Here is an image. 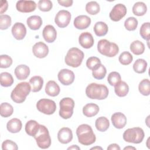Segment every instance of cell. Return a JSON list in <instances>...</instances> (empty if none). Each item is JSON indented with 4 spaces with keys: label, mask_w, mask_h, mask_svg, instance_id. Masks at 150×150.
Masks as SVG:
<instances>
[{
    "label": "cell",
    "mask_w": 150,
    "mask_h": 150,
    "mask_svg": "<svg viewBox=\"0 0 150 150\" xmlns=\"http://www.w3.org/2000/svg\"><path fill=\"white\" fill-rule=\"evenodd\" d=\"M79 142L84 145H90L95 142L96 137L91 127L88 124H81L76 129Z\"/></svg>",
    "instance_id": "cell-1"
},
{
    "label": "cell",
    "mask_w": 150,
    "mask_h": 150,
    "mask_svg": "<svg viewBox=\"0 0 150 150\" xmlns=\"http://www.w3.org/2000/svg\"><path fill=\"white\" fill-rule=\"evenodd\" d=\"M108 93L106 86L95 83L88 84L86 88V96L91 99L104 100L107 97Z\"/></svg>",
    "instance_id": "cell-2"
},
{
    "label": "cell",
    "mask_w": 150,
    "mask_h": 150,
    "mask_svg": "<svg viewBox=\"0 0 150 150\" xmlns=\"http://www.w3.org/2000/svg\"><path fill=\"white\" fill-rule=\"evenodd\" d=\"M30 91L31 87L28 82L19 83L11 92V99L16 103H22L25 101Z\"/></svg>",
    "instance_id": "cell-3"
},
{
    "label": "cell",
    "mask_w": 150,
    "mask_h": 150,
    "mask_svg": "<svg viewBox=\"0 0 150 150\" xmlns=\"http://www.w3.org/2000/svg\"><path fill=\"white\" fill-rule=\"evenodd\" d=\"M83 58L84 53L81 50L77 47H72L68 50L64 61L67 65L73 67H77L81 64Z\"/></svg>",
    "instance_id": "cell-4"
},
{
    "label": "cell",
    "mask_w": 150,
    "mask_h": 150,
    "mask_svg": "<svg viewBox=\"0 0 150 150\" xmlns=\"http://www.w3.org/2000/svg\"><path fill=\"white\" fill-rule=\"evenodd\" d=\"M97 50L101 54L112 57L118 54L119 47L117 44L106 39H101L97 44Z\"/></svg>",
    "instance_id": "cell-5"
},
{
    "label": "cell",
    "mask_w": 150,
    "mask_h": 150,
    "mask_svg": "<svg viewBox=\"0 0 150 150\" xmlns=\"http://www.w3.org/2000/svg\"><path fill=\"white\" fill-rule=\"evenodd\" d=\"M144 136V132L141 128L134 127L132 128H128L124 131L123 134V139L128 142L139 144L143 141Z\"/></svg>",
    "instance_id": "cell-6"
},
{
    "label": "cell",
    "mask_w": 150,
    "mask_h": 150,
    "mask_svg": "<svg viewBox=\"0 0 150 150\" xmlns=\"http://www.w3.org/2000/svg\"><path fill=\"white\" fill-rule=\"evenodd\" d=\"M38 146L42 149H47L51 145V138L47 128L43 125H40L39 129L33 137Z\"/></svg>",
    "instance_id": "cell-7"
},
{
    "label": "cell",
    "mask_w": 150,
    "mask_h": 150,
    "mask_svg": "<svg viewBox=\"0 0 150 150\" xmlns=\"http://www.w3.org/2000/svg\"><path fill=\"white\" fill-rule=\"evenodd\" d=\"M59 115L63 119L70 118L73 114L74 107V100L69 97L62 98L59 103Z\"/></svg>",
    "instance_id": "cell-8"
},
{
    "label": "cell",
    "mask_w": 150,
    "mask_h": 150,
    "mask_svg": "<svg viewBox=\"0 0 150 150\" xmlns=\"http://www.w3.org/2000/svg\"><path fill=\"white\" fill-rule=\"evenodd\" d=\"M36 108L39 111L47 115L53 114L56 110V105L54 101L42 98L39 100L36 103Z\"/></svg>",
    "instance_id": "cell-9"
},
{
    "label": "cell",
    "mask_w": 150,
    "mask_h": 150,
    "mask_svg": "<svg viewBox=\"0 0 150 150\" xmlns=\"http://www.w3.org/2000/svg\"><path fill=\"white\" fill-rule=\"evenodd\" d=\"M71 20V13L66 10L59 11L56 15L54 22L56 24L61 28L68 26Z\"/></svg>",
    "instance_id": "cell-10"
},
{
    "label": "cell",
    "mask_w": 150,
    "mask_h": 150,
    "mask_svg": "<svg viewBox=\"0 0 150 150\" xmlns=\"http://www.w3.org/2000/svg\"><path fill=\"white\" fill-rule=\"evenodd\" d=\"M127 13V8L122 4H116L110 12V19L115 22L120 21Z\"/></svg>",
    "instance_id": "cell-11"
},
{
    "label": "cell",
    "mask_w": 150,
    "mask_h": 150,
    "mask_svg": "<svg viewBox=\"0 0 150 150\" xmlns=\"http://www.w3.org/2000/svg\"><path fill=\"white\" fill-rule=\"evenodd\" d=\"M58 80L64 86H68L72 84L74 80L75 76L74 73L67 69H64L59 71L57 74Z\"/></svg>",
    "instance_id": "cell-12"
},
{
    "label": "cell",
    "mask_w": 150,
    "mask_h": 150,
    "mask_svg": "<svg viewBox=\"0 0 150 150\" xmlns=\"http://www.w3.org/2000/svg\"><path fill=\"white\" fill-rule=\"evenodd\" d=\"M16 8L21 12L28 13L35 10L36 4L33 1H18L16 4Z\"/></svg>",
    "instance_id": "cell-13"
},
{
    "label": "cell",
    "mask_w": 150,
    "mask_h": 150,
    "mask_svg": "<svg viewBox=\"0 0 150 150\" xmlns=\"http://www.w3.org/2000/svg\"><path fill=\"white\" fill-rule=\"evenodd\" d=\"M32 52L36 57L42 59L45 57L48 54L49 48L45 43L39 42L33 45L32 47Z\"/></svg>",
    "instance_id": "cell-14"
},
{
    "label": "cell",
    "mask_w": 150,
    "mask_h": 150,
    "mask_svg": "<svg viewBox=\"0 0 150 150\" xmlns=\"http://www.w3.org/2000/svg\"><path fill=\"white\" fill-rule=\"evenodd\" d=\"M12 33L17 40L23 39L26 34V28L25 25L21 22L15 23L12 28Z\"/></svg>",
    "instance_id": "cell-15"
},
{
    "label": "cell",
    "mask_w": 150,
    "mask_h": 150,
    "mask_svg": "<svg viewBox=\"0 0 150 150\" xmlns=\"http://www.w3.org/2000/svg\"><path fill=\"white\" fill-rule=\"evenodd\" d=\"M57 139L62 144H66L69 143L73 139L71 130L67 127L61 128L57 133Z\"/></svg>",
    "instance_id": "cell-16"
},
{
    "label": "cell",
    "mask_w": 150,
    "mask_h": 150,
    "mask_svg": "<svg viewBox=\"0 0 150 150\" xmlns=\"http://www.w3.org/2000/svg\"><path fill=\"white\" fill-rule=\"evenodd\" d=\"M111 122L115 128L121 129L127 124V117L122 112H115L111 116Z\"/></svg>",
    "instance_id": "cell-17"
},
{
    "label": "cell",
    "mask_w": 150,
    "mask_h": 150,
    "mask_svg": "<svg viewBox=\"0 0 150 150\" xmlns=\"http://www.w3.org/2000/svg\"><path fill=\"white\" fill-rule=\"evenodd\" d=\"M42 35L43 38L46 42L48 43H52L56 39L57 32L53 26L48 25L44 28Z\"/></svg>",
    "instance_id": "cell-18"
},
{
    "label": "cell",
    "mask_w": 150,
    "mask_h": 150,
    "mask_svg": "<svg viewBox=\"0 0 150 150\" xmlns=\"http://www.w3.org/2000/svg\"><path fill=\"white\" fill-rule=\"evenodd\" d=\"M79 42L81 47L85 49H89L94 45V38L92 35L88 32H83L79 38Z\"/></svg>",
    "instance_id": "cell-19"
},
{
    "label": "cell",
    "mask_w": 150,
    "mask_h": 150,
    "mask_svg": "<svg viewBox=\"0 0 150 150\" xmlns=\"http://www.w3.org/2000/svg\"><path fill=\"white\" fill-rule=\"evenodd\" d=\"M74 26L78 29H87L91 23V19L87 15H79L74 20Z\"/></svg>",
    "instance_id": "cell-20"
},
{
    "label": "cell",
    "mask_w": 150,
    "mask_h": 150,
    "mask_svg": "<svg viewBox=\"0 0 150 150\" xmlns=\"http://www.w3.org/2000/svg\"><path fill=\"white\" fill-rule=\"evenodd\" d=\"M30 74L29 67L25 64L18 66L15 69V75L20 80L26 79Z\"/></svg>",
    "instance_id": "cell-21"
},
{
    "label": "cell",
    "mask_w": 150,
    "mask_h": 150,
    "mask_svg": "<svg viewBox=\"0 0 150 150\" xmlns=\"http://www.w3.org/2000/svg\"><path fill=\"white\" fill-rule=\"evenodd\" d=\"M60 91L59 86L53 80L49 81L45 87L46 93L52 97H55L57 96Z\"/></svg>",
    "instance_id": "cell-22"
},
{
    "label": "cell",
    "mask_w": 150,
    "mask_h": 150,
    "mask_svg": "<svg viewBox=\"0 0 150 150\" xmlns=\"http://www.w3.org/2000/svg\"><path fill=\"white\" fill-rule=\"evenodd\" d=\"M22 127V124L21 121L16 118H14L9 120L7 124V129L11 133H17L19 132Z\"/></svg>",
    "instance_id": "cell-23"
},
{
    "label": "cell",
    "mask_w": 150,
    "mask_h": 150,
    "mask_svg": "<svg viewBox=\"0 0 150 150\" xmlns=\"http://www.w3.org/2000/svg\"><path fill=\"white\" fill-rule=\"evenodd\" d=\"M99 107L94 103H88L83 108V114L87 117H91L97 114L99 111Z\"/></svg>",
    "instance_id": "cell-24"
},
{
    "label": "cell",
    "mask_w": 150,
    "mask_h": 150,
    "mask_svg": "<svg viewBox=\"0 0 150 150\" xmlns=\"http://www.w3.org/2000/svg\"><path fill=\"white\" fill-rule=\"evenodd\" d=\"M26 23L30 29L38 30L42 24V19L39 16L33 15L27 19Z\"/></svg>",
    "instance_id": "cell-25"
},
{
    "label": "cell",
    "mask_w": 150,
    "mask_h": 150,
    "mask_svg": "<svg viewBox=\"0 0 150 150\" xmlns=\"http://www.w3.org/2000/svg\"><path fill=\"white\" fill-rule=\"evenodd\" d=\"M29 83L31 85V91L33 93L39 91L43 84V80L42 77L39 76H35L30 78Z\"/></svg>",
    "instance_id": "cell-26"
},
{
    "label": "cell",
    "mask_w": 150,
    "mask_h": 150,
    "mask_svg": "<svg viewBox=\"0 0 150 150\" xmlns=\"http://www.w3.org/2000/svg\"><path fill=\"white\" fill-rule=\"evenodd\" d=\"M40 124L35 120H29L25 125V131L30 136L34 137L38 131Z\"/></svg>",
    "instance_id": "cell-27"
},
{
    "label": "cell",
    "mask_w": 150,
    "mask_h": 150,
    "mask_svg": "<svg viewBox=\"0 0 150 150\" xmlns=\"http://www.w3.org/2000/svg\"><path fill=\"white\" fill-rule=\"evenodd\" d=\"M115 94L119 97H125L129 91V86L125 81H120L114 86Z\"/></svg>",
    "instance_id": "cell-28"
},
{
    "label": "cell",
    "mask_w": 150,
    "mask_h": 150,
    "mask_svg": "<svg viewBox=\"0 0 150 150\" xmlns=\"http://www.w3.org/2000/svg\"><path fill=\"white\" fill-rule=\"evenodd\" d=\"M93 29L95 34L97 36H103L107 33L108 28L107 25L105 22L100 21L96 23Z\"/></svg>",
    "instance_id": "cell-29"
},
{
    "label": "cell",
    "mask_w": 150,
    "mask_h": 150,
    "mask_svg": "<svg viewBox=\"0 0 150 150\" xmlns=\"http://www.w3.org/2000/svg\"><path fill=\"white\" fill-rule=\"evenodd\" d=\"M95 125L98 131L100 132H104L109 128L110 122L106 117H100L96 120Z\"/></svg>",
    "instance_id": "cell-30"
},
{
    "label": "cell",
    "mask_w": 150,
    "mask_h": 150,
    "mask_svg": "<svg viewBox=\"0 0 150 150\" xmlns=\"http://www.w3.org/2000/svg\"><path fill=\"white\" fill-rule=\"evenodd\" d=\"M130 50L134 54L140 55L145 51V45L139 40H135L130 45Z\"/></svg>",
    "instance_id": "cell-31"
},
{
    "label": "cell",
    "mask_w": 150,
    "mask_h": 150,
    "mask_svg": "<svg viewBox=\"0 0 150 150\" xmlns=\"http://www.w3.org/2000/svg\"><path fill=\"white\" fill-rule=\"evenodd\" d=\"M92 71L93 76L97 80H101L104 79L107 73L106 68L101 63L98 64Z\"/></svg>",
    "instance_id": "cell-32"
},
{
    "label": "cell",
    "mask_w": 150,
    "mask_h": 150,
    "mask_svg": "<svg viewBox=\"0 0 150 150\" xmlns=\"http://www.w3.org/2000/svg\"><path fill=\"white\" fill-rule=\"evenodd\" d=\"M147 11V6L142 2H137L132 6V12L135 15L140 16L145 14Z\"/></svg>",
    "instance_id": "cell-33"
},
{
    "label": "cell",
    "mask_w": 150,
    "mask_h": 150,
    "mask_svg": "<svg viewBox=\"0 0 150 150\" xmlns=\"http://www.w3.org/2000/svg\"><path fill=\"white\" fill-rule=\"evenodd\" d=\"M1 85L3 87H9L13 83L12 76L8 72H2L0 74Z\"/></svg>",
    "instance_id": "cell-34"
},
{
    "label": "cell",
    "mask_w": 150,
    "mask_h": 150,
    "mask_svg": "<svg viewBox=\"0 0 150 150\" xmlns=\"http://www.w3.org/2000/svg\"><path fill=\"white\" fill-rule=\"evenodd\" d=\"M147 62L142 59H137L133 64V69L137 73H143L146 71Z\"/></svg>",
    "instance_id": "cell-35"
},
{
    "label": "cell",
    "mask_w": 150,
    "mask_h": 150,
    "mask_svg": "<svg viewBox=\"0 0 150 150\" xmlns=\"http://www.w3.org/2000/svg\"><path fill=\"white\" fill-rule=\"evenodd\" d=\"M138 90L143 96H149L150 93V82L149 79L142 80L139 84Z\"/></svg>",
    "instance_id": "cell-36"
},
{
    "label": "cell",
    "mask_w": 150,
    "mask_h": 150,
    "mask_svg": "<svg viewBox=\"0 0 150 150\" xmlns=\"http://www.w3.org/2000/svg\"><path fill=\"white\" fill-rule=\"evenodd\" d=\"M0 110H1V115L2 117H8L11 116L13 112V107L8 103H1L0 105Z\"/></svg>",
    "instance_id": "cell-37"
},
{
    "label": "cell",
    "mask_w": 150,
    "mask_h": 150,
    "mask_svg": "<svg viewBox=\"0 0 150 150\" xmlns=\"http://www.w3.org/2000/svg\"><path fill=\"white\" fill-rule=\"evenodd\" d=\"M100 5L96 1H90L86 5V11L90 15H96L100 12Z\"/></svg>",
    "instance_id": "cell-38"
},
{
    "label": "cell",
    "mask_w": 150,
    "mask_h": 150,
    "mask_svg": "<svg viewBox=\"0 0 150 150\" xmlns=\"http://www.w3.org/2000/svg\"><path fill=\"white\" fill-rule=\"evenodd\" d=\"M139 33L141 36L145 40H147L148 42L149 40V34H150V23L149 22L144 23L139 30Z\"/></svg>",
    "instance_id": "cell-39"
},
{
    "label": "cell",
    "mask_w": 150,
    "mask_h": 150,
    "mask_svg": "<svg viewBox=\"0 0 150 150\" xmlns=\"http://www.w3.org/2000/svg\"><path fill=\"white\" fill-rule=\"evenodd\" d=\"M118 60L120 63L122 65H128L132 62L133 57L129 52H123L120 54Z\"/></svg>",
    "instance_id": "cell-40"
},
{
    "label": "cell",
    "mask_w": 150,
    "mask_h": 150,
    "mask_svg": "<svg viewBox=\"0 0 150 150\" xmlns=\"http://www.w3.org/2000/svg\"><path fill=\"white\" fill-rule=\"evenodd\" d=\"M138 21L135 18L129 17L125 21L124 26L128 30L132 31L136 29L138 26Z\"/></svg>",
    "instance_id": "cell-41"
},
{
    "label": "cell",
    "mask_w": 150,
    "mask_h": 150,
    "mask_svg": "<svg viewBox=\"0 0 150 150\" xmlns=\"http://www.w3.org/2000/svg\"><path fill=\"white\" fill-rule=\"evenodd\" d=\"M121 77L120 73L117 71L111 72L107 77V81L108 83L112 86H114L120 81H121Z\"/></svg>",
    "instance_id": "cell-42"
},
{
    "label": "cell",
    "mask_w": 150,
    "mask_h": 150,
    "mask_svg": "<svg viewBox=\"0 0 150 150\" xmlns=\"http://www.w3.org/2000/svg\"><path fill=\"white\" fill-rule=\"evenodd\" d=\"M11 18L8 15H0V29L5 30L8 29L11 25Z\"/></svg>",
    "instance_id": "cell-43"
},
{
    "label": "cell",
    "mask_w": 150,
    "mask_h": 150,
    "mask_svg": "<svg viewBox=\"0 0 150 150\" xmlns=\"http://www.w3.org/2000/svg\"><path fill=\"white\" fill-rule=\"evenodd\" d=\"M53 4L50 0H40L38 2V8L43 12H47L51 10Z\"/></svg>",
    "instance_id": "cell-44"
},
{
    "label": "cell",
    "mask_w": 150,
    "mask_h": 150,
    "mask_svg": "<svg viewBox=\"0 0 150 150\" xmlns=\"http://www.w3.org/2000/svg\"><path fill=\"white\" fill-rule=\"evenodd\" d=\"M0 62L1 68H8L12 64V58L6 54H2L0 56Z\"/></svg>",
    "instance_id": "cell-45"
},
{
    "label": "cell",
    "mask_w": 150,
    "mask_h": 150,
    "mask_svg": "<svg viewBox=\"0 0 150 150\" xmlns=\"http://www.w3.org/2000/svg\"><path fill=\"white\" fill-rule=\"evenodd\" d=\"M101 63V60L99 58L92 56L89 57L86 61V66L90 70H93L98 64Z\"/></svg>",
    "instance_id": "cell-46"
},
{
    "label": "cell",
    "mask_w": 150,
    "mask_h": 150,
    "mask_svg": "<svg viewBox=\"0 0 150 150\" xmlns=\"http://www.w3.org/2000/svg\"><path fill=\"white\" fill-rule=\"evenodd\" d=\"M2 149L3 150H17L18 147L17 144L13 141L9 139H6L2 142Z\"/></svg>",
    "instance_id": "cell-47"
},
{
    "label": "cell",
    "mask_w": 150,
    "mask_h": 150,
    "mask_svg": "<svg viewBox=\"0 0 150 150\" xmlns=\"http://www.w3.org/2000/svg\"><path fill=\"white\" fill-rule=\"evenodd\" d=\"M57 2L60 5H62L65 7L71 6L73 2L72 0H59Z\"/></svg>",
    "instance_id": "cell-48"
},
{
    "label": "cell",
    "mask_w": 150,
    "mask_h": 150,
    "mask_svg": "<svg viewBox=\"0 0 150 150\" xmlns=\"http://www.w3.org/2000/svg\"><path fill=\"white\" fill-rule=\"evenodd\" d=\"M120 146L117 144H110L108 147H107V150H120Z\"/></svg>",
    "instance_id": "cell-49"
},
{
    "label": "cell",
    "mask_w": 150,
    "mask_h": 150,
    "mask_svg": "<svg viewBox=\"0 0 150 150\" xmlns=\"http://www.w3.org/2000/svg\"><path fill=\"white\" fill-rule=\"evenodd\" d=\"M8 2L6 1H4V4L1 2V13L2 15V13L5 12L8 8Z\"/></svg>",
    "instance_id": "cell-50"
},
{
    "label": "cell",
    "mask_w": 150,
    "mask_h": 150,
    "mask_svg": "<svg viewBox=\"0 0 150 150\" xmlns=\"http://www.w3.org/2000/svg\"><path fill=\"white\" fill-rule=\"evenodd\" d=\"M67 149H80V148L77 146L76 145H73L71 146H70L67 148Z\"/></svg>",
    "instance_id": "cell-51"
},
{
    "label": "cell",
    "mask_w": 150,
    "mask_h": 150,
    "mask_svg": "<svg viewBox=\"0 0 150 150\" xmlns=\"http://www.w3.org/2000/svg\"><path fill=\"white\" fill-rule=\"evenodd\" d=\"M124 149H136V148L133 146H127V147H125Z\"/></svg>",
    "instance_id": "cell-52"
},
{
    "label": "cell",
    "mask_w": 150,
    "mask_h": 150,
    "mask_svg": "<svg viewBox=\"0 0 150 150\" xmlns=\"http://www.w3.org/2000/svg\"><path fill=\"white\" fill-rule=\"evenodd\" d=\"M102 149V148L96 146V147H93V148H91V149Z\"/></svg>",
    "instance_id": "cell-53"
}]
</instances>
